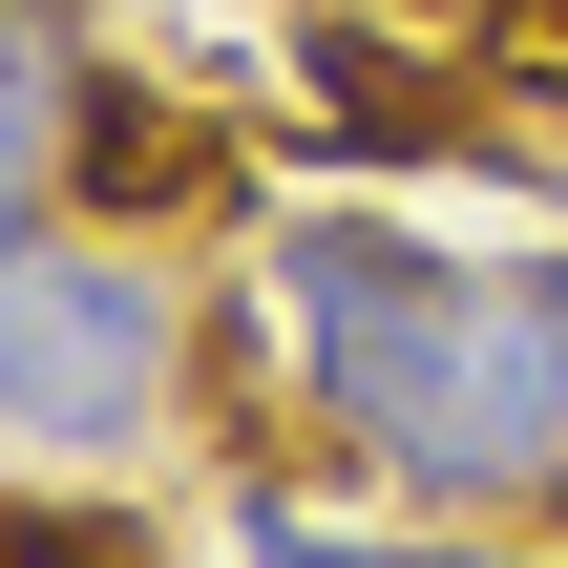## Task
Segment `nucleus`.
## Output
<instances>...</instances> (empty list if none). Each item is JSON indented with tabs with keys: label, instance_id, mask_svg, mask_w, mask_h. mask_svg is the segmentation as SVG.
Returning a JSON list of instances; mask_svg holds the SVG:
<instances>
[{
	"label": "nucleus",
	"instance_id": "obj_1",
	"mask_svg": "<svg viewBox=\"0 0 568 568\" xmlns=\"http://www.w3.org/2000/svg\"><path fill=\"white\" fill-rule=\"evenodd\" d=\"M253 358L295 400V443L358 506L422 527H548L568 548V232L464 253L422 211H274L253 232Z\"/></svg>",
	"mask_w": 568,
	"mask_h": 568
},
{
	"label": "nucleus",
	"instance_id": "obj_3",
	"mask_svg": "<svg viewBox=\"0 0 568 568\" xmlns=\"http://www.w3.org/2000/svg\"><path fill=\"white\" fill-rule=\"evenodd\" d=\"M0 169L84 190V211H126V232H148V190L190 169L169 84L105 42V0H0Z\"/></svg>",
	"mask_w": 568,
	"mask_h": 568
},
{
	"label": "nucleus",
	"instance_id": "obj_4",
	"mask_svg": "<svg viewBox=\"0 0 568 568\" xmlns=\"http://www.w3.org/2000/svg\"><path fill=\"white\" fill-rule=\"evenodd\" d=\"M232 568H568L548 527H422V506H295L232 485Z\"/></svg>",
	"mask_w": 568,
	"mask_h": 568
},
{
	"label": "nucleus",
	"instance_id": "obj_2",
	"mask_svg": "<svg viewBox=\"0 0 568 568\" xmlns=\"http://www.w3.org/2000/svg\"><path fill=\"white\" fill-rule=\"evenodd\" d=\"M190 379H211V316H190V253L0 169V443L63 464V485H126L190 443Z\"/></svg>",
	"mask_w": 568,
	"mask_h": 568
}]
</instances>
